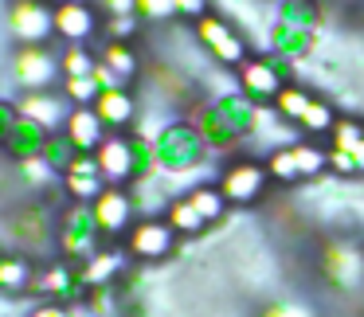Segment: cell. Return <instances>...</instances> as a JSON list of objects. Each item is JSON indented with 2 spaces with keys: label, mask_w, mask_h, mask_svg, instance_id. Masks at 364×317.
<instances>
[{
  "label": "cell",
  "mask_w": 364,
  "mask_h": 317,
  "mask_svg": "<svg viewBox=\"0 0 364 317\" xmlns=\"http://www.w3.org/2000/svg\"><path fill=\"white\" fill-rule=\"evenodd\" d=\"M153 149H157V165L165 176H184L192 168H200L208 157V145L192 122H165Z\"/></svg>",
  "instance_id": "obj_1"
},
{
  "label": "cell",
  "mask_w": 364,
  "mask_h": 317,
  "mask_svg": "<svg viewBox=\"0 0 364 317\" xmlns=\"http://www.w3.org/2000/svg\"><path fill=\"white\" fill-rule=\"evenodd\" d=\"M55 243H59V254L75 262H87L98 247H106L90 204H63V212L55 220Z\"/></svg>",
  "instance_id": "obj_2"
},
{
  "label": "cell",
  "mask_w": 364,
  "mask_h": 317,
  "mask_svg": "<svg viewBox=\"0 0 364 317\" xmlns=\"http://www.w3.org/2000/svg\"><path fill=\"white\" fill-rule=\"evenodd\" d=\"M317 270H321V278L333 290L341 294L356 290V286H364V247L353 243V239H329L321 247Z\"/></svg>",
  "instance_id": "obj_3"
},
{
  "label": "cell",
  "mask_w": 364,
  "mask_h": 317,
  "mask_svg": "<svg viewBox=\"0 0 364 317\" xmlns=\"http://www.w3.org/2000/svg\"><path fill=\"white\" fill-rule=\"evenodd\" d=\"M321 168H329V149H317L309 141H294V145H282L267 157V173L270 181L278 184H298V181H309L317 176Z\"/></svg>",
  "instance_id": "obj_4"
},
{
  "label": "cell",
  "mask_w": 364,
  "mask_h": 317,
  "mask_svg": "<svg viewBox=\"0 0 364 317\" xmlns=\"http://www.w3.org/2000/svg\"><path fill=\"white\" fill-rule=\"evenodd\" d=\"M12 79L24 90H51L63 82V67H59V51L48 43H24L12 55Z\"/></svg>",
  "instance_id": "obj_5"
},
{
  "label": "cell",
  "mask_w": 364,
  "mask_h": 317,
  "mask_svg": "<svg viewBox=\"0 0 364 317\" xmlns=\"http://www.w3.org/2000/svg\"><path fill=\"white\" fill-rule=\"evenodd\" d=\"M122 247H126V254L137 262H161V259H168L173 247H176V227L165 215H145V220H137L134 227H129V235L122 239Z\"/></svg>",
  "instance_id": "obj_6"
},
{
  "label": "cell",
  "mask_w": 364,
  "mask_h": 317,
  "mask_svg": "<svg viewBox=\"0 0 364 317\" xmlns=\"http://www.w3.org/2000/svg\"><path fill=\"white\" fill-rule=\"evenodd\" d=\"M267 184H270L267 165H259V161H231V165H223L215 188L223 192L228 204L247 208V204H259L267 196Z\"/></svg>",
  "instance_id": "obj_7"
},
{
  "label": "cell",
  "mask_w": 364,
  "mask_h": 317,
  "mask_svg": "<svg viewBox=\"0 0 364 317\" xmlns=\"http://www.w3.org/2000/svg\"><path fill=\"white\" fill-rule=\"evenodd\" d=\"M90 212H95V223H98L106 243H118V239H126L129 227H134L137 200H134V192L118 188V184H106L102 196H95Z\"/></svg>",
  "instance_id": "obj_8"
},
{
  "label": "cell",
  "mask_w": 364,
  "mask_h": 317,
  "mask_svg": "<svg viewBox=\"0 0 364 317\" xmlns=\"http://www.w3.org/2000/svg\"><path fill=\"white\" fill-rule=\"evenodd\" d=\"M36 286H40V294H48V301H59V306H79L90 294L87 278H82V262L75 259H51L40 270Z\"/></svg>",
  "instance_id": "obj_9"
},
{
  "label": "cell",
  "mask_w": 364,
  "mask_h": 317,
  "mask_svg": "<svg viewBox=\"0 0 364 317\" xmlns=\"http://www.w3.org/2000/svg\"><path fill=\"white\" fill-rule=\"evenodd\" d=\"M196 40L204 43V48L212 51V59L223 67H243L247 59H251L247 55V40L239 36V28H231L228 20L215 16V12H208L196 24Z\"/></svg>",
  "instance_id": "obj_10"
},
{
  "label": "cell",
  "mask_w": 364,
  "mask_h": 317,
  "mask_svg": "<svg viewBox=\"0 0 364 317\" xmlns=\"http://www.w3.org/2000/svg\"><path fill=\"white\" fill-rule=\"evenodd\" d=\"M9 32L24 43H48L55 36V4L48 0H12L9 9Z\"/></svg>",
  "instance_id": "obj_11"
},
{
  "label": "cell",
  "mask_w": 364,
  "mask_h": 317,
  "mask_svg": "<svg viewBox=\"0 0 364 317\" xmlns=\"http://www.w3.org/2000/svg\"><path fill=\"white\" fill-rule=\"evenodd\" d=\"M12 106H16L20 118L43 126L48 134H63L67 118H71V110H75V106L67 102L63 90H59V95H55V90H24V95H20Z\"/></svg>",
  "instance_id": "obj_12"
},
{
  "label": "cell",
  "mask_w": 364,
  "mask_h": 317,
  "mask_svg": "<svg viewBox=\"0 0 364 317\" xmlns=\"http://www.w3.org/2000/svg\"><path fill=\"white\" fill-rule=\"evenodd\" d=\"M282 87H286V71L274 59H247V63L239 67V95H247L255 106L274 102Z\"/></svg>",
  "instance_id": "obj_13"
},
{
  "label": "cell",
  "mask_w": 364,
  "mask_h": 317,
  "mask_svg": "<svg viewBox=\"0 0 364 317\" xmlns=\"http://www.w3.org/2000/svg\"><path fill=\"white\" fill-rule=\"evenodd\" d=\"M95 161H98V168H102V181L122 188L126 181H134V137L106 134V141L95 149Z\"/></svg>",
  "instance_id": "obj_14"
},
{
  "label": "cell",
  "mask_w": 364,
  "mask_h": 317,
  "mask_svg": "<svg viewBox=\"0 0 364 317\" xmlns=\"http://www.w3.org/2000/svg\"><path fill=\"white\" fill-rule=\"evenodd\" d=\"M102 188H106V181H102V168H98L95 153H79V161L63 173L67 204H95V196H102Z\"/></svg>",
  "instance_id": "obj_15"
},
{
  "label": "cell",
  "mask_w": 364,
  "mask_h": 317,
  "mask_svg": "<svg viewBox=\"0 0 364 317\" xmlns=\"http://www.w3.org/2000/svg\"><path fill=\"white\" fill-rule=\"evenodd\" d=\"M95 32H98V12L87 0H71V4L55 9V36L63 43H87Z\"/></svg>",
  "instance_id": "obj_16"
},
{
  "label": "cell",
  "mask_w": 364,
  "mask_h": 317,
  "mask_svg": "<svg viewBox=\"0 0 364 317\" xmlns=\"http://www.w3.org/2000/svg\"><path fill=\"white\" fill-rule=\"evenodd\" d=\"M36 278H40V267H36L24 251L0 254V294H9V298L32 294L36 290Z\"/></svg>",
  "instance_id": "obj_17"
},
{
  "label": "cell",
  "mask_w": 364,
  "mask_h": 317,
  "mask_svg": "<svg viewBox=\"0 0 364 317\" xmlns=\"http://www.w3.org/2000/svg\"><path fill=\"white\" fill-rule=\"evenodd\" d=\"M63 134L75 141V149H79V153H95L98 145L106 141L110 129L102 126V118H98L95 106H75L71 118H67V126H63Z\"/></svg>",
  "instance_id": "obj_18"
},
{
  "label": "cell",
  "mask_w": 364,
  "mask_h": 317,
  "mask_svg": "<svg viewBox=\"0 0 364 317\" xmlns=\"http://www.w3.org/2000/svg\"><path fill=\"white\" fill-rule=\"evenodd\" d=\"M95 110H98V118H102V126L110 129V134H122V129H129L134 118H137V98L129 95L126 87L122 90H102L98 102H95Z\"/></svg>",
  "instance_id": "obj_19"
},
{
  "label": "cell",
  "mask_w": 364,
  "mask_h": 317,
  "mask_svg": "<svg viewBox=\"0 0 364 317\" xmlns=\"http://www.w3.org/2000/svg\"><path fill=\"white\" fill-rule=\"evenodd\" d=\"M126 259H129L126 247H114V243L98 247V251L82 262V278H87V286L90 290H95V286H114V278L126 270Z\"/></svg>",
  "instance_id": "obj_20"
},
{
  "label": "cell",
  "mask_w": 364,
  "mask_h": 317,
  "mask_svg": "<svg viewBox=\"0 0 364 317\" xmlns=\"http://www.w3.org/2000/svg\"><path fill=\"white\" fill-rule=\"evenodd\" d=\"M48 137H51V134H48L43 126L20 118L4 149H9V157H16V161H32V157H43V145H48Z\"/></svg>",
  "instance_id": "obj_21"
},
{
  "label": "cell",
  "mask_w": 364,
  "mask_h": 317,
  "mask_svg": "<svg viewBox=\"0 0 364 317\" xmlns=\"http://www.w3.org/2000/svg\"><path fill=\"white\" fill-rule=\"evenodd\" d=\"M192 126L200 129V137H204V145H208V149H231V145L239 141V137L228 129V122L220 118L215 102L200 106V114H196V122H192Z\"/></svg>",
  "instance_id": "obj_22"
},
{
  "label": "cell",
  "mask_w": 364,
  "mask_h": 317,
  "mask_svg": "<svg viewBox=\"0 0 364 317\" xmlns=\"http://www.w3.org/2000/svg\"><path fill=\"white\" fill-rule=\"evenodd\" d=\"M270 48H274L278 55H286V59H301L309 48H314V32L294 28V24H282V20H278L274 32H270Z\"/></svg>",
  "instance_id": "obj_23"
},
{
  "label": "cell",
  "mask_w": 364,
  "mask_h": 317,
  "mask_svg": "<svg viewBox=\"0 0 364 317\" xmlns=\"http://www.w3.org/2000/svg\"><path fill=\"white\" fill-rule=\"evenodd\" d=\"M270 106H274V114L282 122H301V118H306V110L314 106V95H309L306 87H298V82H286Z\"/></svg>",
  "instance_id": "obj_24"
},
{
  "label": "cell",
  "mask_w": 364,
  "mask_h": 317,
  "mask_svg": "<svg viewBox=\"0 0 364 317\" xmlns=\"http://www.w3.org/2000/svg\"><path fill=\"white\" fill-rule=\"evenodd\" d=\"M329 149L353 153L364 168V126L356 118H337V126H333V134H329Z\"/></svg>",
  "instance_id": "obj_25"
},
{
  "label": "cell",
  "mask_w": 364,
  "mask_h": 317,
  "mask_svg": "<svg viewBox=\"0 0 364 317\" xmlns=\"http://www.w3.org/2000/svg\"><path fill=\"white\" fill-rule=\"evenodd\" d=\"M59 67H63V79H82V75H95L98 55L87 43H63L59 51Z\"/></svg>",
  "instance_id": "obj_26"
},
{
  "label": "cell",
  "mask_w": 364,
  "mask_h": 317,
  "mask_svg": "<svg viewBox=\"0 0 364 317\" xmlns=\"http://www.w3.org/2000/svg\"><path fill=\"white\" fill-rule=\"evenodd\" d=\"M102 59L106 67H114V71L122 75V79H134L137 71H141V59H137V51L129 48L126 40H106V48H102Z\"/></svg>",
  "instance_id": "obj_27"
},
{
  "label": "cell",
  "mask_w": 364,
  "mask_h": 317,
  "mask_svg": "<svg viewBox=\"0 0 364 317\" xmlns=\"http://www.w3.org/2000/svg\"><path fill=\"white\" fill-rule=\"evenodd\" d=\"M188 200H192V208L204 215V223H220L223 212H228V200H223V192L215 188V184H196V188H188Z\"/></svg>",
  "instance_id": "obj_28"
},
{
  "label": "cell",
  "mask_w": 364,
  "mask_h": 317,
  "mask_svg": "<svg viewBox=\"0 0 364 317\" xmlns=\"http://www.w3.org/2000/svg\"><path fill=\"white\" fill-rule=\"evenodd\" d=\"M165 220L176 227V235H200V231L208 227V223H204V215H200L196 208H192V200H188V196L173 200V204L165 208Z\"/></svg>",
  "instance_id": "obj_29"
},
{
  "label": "cell",
  "mask_w": 364,
  "mask_h": 317,
  "mask_svg": "<svg viewBox=\"0 0 364 317\" xmlns=\"http://www.w3.org/2000/svg\"><path fill=\"white\" fill-rule=\"evenodd\" d=\"M43 161H48L51 168H55L59 176L67 173V168L75 165V161H79V149H75V141L67 134H51L48 137V145H43Z\"/></svg>",
  "instance_id": "obj_30"
},
{
  "label": "cell",
  "mask_w": 364,
  "mask_h": 317,
  "mask_svg": "<svg viewBox=\"0 0 364 317\" xmlns=\"http://www.w3.org/2000/svg\"><path fill=\"white\" fill-rule=\"evenodd\" d=\"M301 134L306 137H317V134H333V126H337V114H333L329 102H321V98H314V106L306 110V118L298 122Z\"/></svg>",
  "instance_id": "obj_31"
},
{
  "label": "cell",
  "mask_w": 364,
  "mask_h": 317,
  "mask_svg": "<svg viewBox=\"0 0 364 317\" xmlns=\"http://www.w3.org/2000/svg\"><path fill=\"white\" fill-rule=\"evenodd\" d=\"M63 95L71 106H95L102 87L95 82V75H82V79H63Z\"/></svg>",
  "instance_id": "obj_32"
},
{
  "label": "cell",
  "mask_w": 364,
  "mask_h": 317,
  "mask_svg": "<svg viewBox=\"0 0 364 317\" xmlns=\"http://www.w3.org/2000/svg\"><path fill=\"white\" fill-rule=\"evenodd\" d=\"M82 306H87L95 317H114L118 313V290H114V286H95Z\"/></svg>",
  "instance_id": "obj_33"
},
{
  "label": "cell",
  "mask_w": 364,
  "mask_h": 317,
  "mask_svg": "<svg viewBox=\"0 0 364 317\" xmlns=\"http://www.w3.org/2000/svg\"><path fill=\"white\" fill-rule=\"evenodd\" d=\"M20 176H24L28 184H36V188H40L43 181H51V176H55V168H51L43 157H32V161H20Z\"/></svg>",
  "instance_id": "obj_34"
},
{
  "label": "cell",
  "mask_w": 364,
  "mask_h": 317,
  "mask_svg": "<svg viewBox=\"0 0 364 317\" xmlns=\"http://www.w3.org/2000/svg\"><path fill=\"white\" fill-rule=\"evenodd\" d=\"M137 16L141 20H168V16H176V0H137Z\"/></svg>",
  "instance_id": "obj_35"
},
{
  "label": "cell",
  "mask_w": 364,
  "mask_h": 317,
  "mask_svg": "<svg viewBox=\"0 0 364 317\" xmlns=\"http://www.w3.org/2000/svg\"><path fill=\"white\" fill-rule=\"evenodd\" d=\"M329 168H333V173H341V176H356V173H364L360 161H356L353 153H341V149H329Z\"/></svg>",
  "instance_id": "obj_36"
},
{
  "label": "cell",
  "mask_w": 364,
  "mask_h": 317,
  "mask_svg": "<svg viewBox=\"0 0 364 317\" xmlns=\"http://www.w3.org/2000/svg\"><path fill=\"white\" fill-rule=\"evenodd\" d=\"M137 20H141V16H110V20H106V36H110V40L137 36Z\"/></svg>",
  "instance_id": "obj_37"
},
{
  "label": "cell",
  "mask_w": 364,
  "mask_h": 317,
  "mask_svg": "<svg viewBox=\"0 0 364 317\" xmlns=\"http://www.w3.org/2000/svg\"><path fill=\"white\" fill-rule=\"evenodd\" d=\"M176 16L200 24V20L208 16V0H176Z\"/></svg>",
  "instance_id": "obj_38"
},
{
  "label": "cell",
  "mask_w": 364,
  "mask_h": 317,
  "mask_svg": "<svg viewBox=\"0 0 364 317\" xmlns=\"http://www.w3.org/2000/svg\"><path fill=\"white\" fill-rule=\"evenodd\" d=\"M95 82H98L102 90H122V87H126V79H122L114 67H106L102 59H98V67H95Z\"/></svg>",
  "instance_id": "obj_39"
},
{
  "label": "cell",
  "mask_w": 364,
  "mask_h": 317,
  "mask_svg": "<svg viewBox=\"0 0 364 317\" xmlns=\"http://www.w3.org/2000/svg\"><path fill=\"white\" fill-rule=\"evenodd\" d=\"M262 317H314L306 306H298V301H274V306L262 309Z\"/></svg>",
  "instance_id": "obj_40"
},
{
  "label": "cell",
  "mask_w": 364,
  "mask_h": 317,
  "mask_svg": "<svg viewBox=\"0 0 364 317\" xmlns=\"http://www.w3.org/2000/svg\"><path fill=\"white\" fill-rule=\"evenodd\" d=\"M16 122H20L16 106H12V102H0V145H9V137H12V129H16Z\"/></svg>",
  "instance_id": "obj_41"
},
{
  "label": "cell",
  "mask_w": 364,
  "mask_h": 317,
  "mask_svg": "<svg viewBox=\"0 0 364 317\" xmlns=\"http://www.w3.org/2000/svg\"><path fill=\"white\" fill-rule=\"evenodd\" d=\"M28 317H75L71 306H59V301H40V306L28 309Z\"/></svg>",
  "instance_id": "obj_42"
},
{
  "label": "cell",
  "mask_w": 364,
  "mask_h": 317,
  "mask_svg": "<svg viewBox=\"0 0 364 317\" xmlns=\"http://www.w3.org/2000/svg\"><path fill=\"white\" fill-rule=\"evenodd\" d=\"M106 20L110 16H137V0H102Z\"/></svg>",
  "instance_id": "obj_43"
},
{
  "label": "cell",
  "mask_w": 364,
  "mask_h": 317,
  "mask_svg": "<svg viewBox=\"0 0 364 317\" xmlns=\"http://www.w3.org/2000/svg\"><path fill=\"white\" fill-rule=\"evenodd\" d=\"M48 4H55V9H59V4H71V0H48Z\"/></svg>",
  "instance_id": "obj_44"
}]
</instances>
